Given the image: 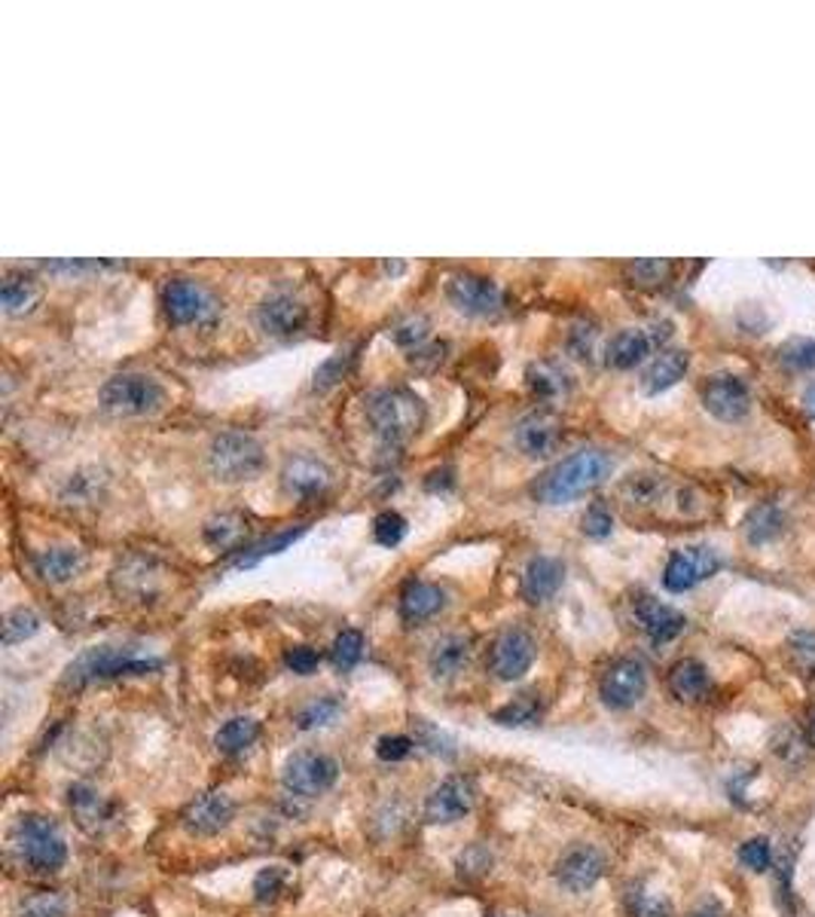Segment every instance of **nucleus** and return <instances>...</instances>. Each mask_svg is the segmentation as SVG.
Returning <instances> with one entry per match:
<instances>
[{
    "mask_svg": "<svg viewBox=\"0 0 815 917\" xmlns=\"http://www.w3.org/2000/svg\"><path fill=\"white\" fill-rule=\"evenodd\" d=\"M611 456L596 447L571 453L562 462H556L535 486V498L540 505H569L574 498L593 493L611 474Z\"/></svg>",
    "mask_w": 815,
    "mask_h": 917,
    "instance_id": "f257e3e1",
    "label": "nucleus"
},
{
    "mask_svg": "<svg viewBox=\"0 0 815 917\" xmlns=\"http://www.w3.org/2000/svg\"><path fill=\"white\" fill-rule=\"evenodd\" d=\"M367 422L382 444L398 447L403 441L422 432L425 425V405L416 391L410 389H382L369 395Z\"/></svg>",
    "mask_w": 815,
    "mask_h": 917,
    "instance_id": "f03ea898",
    "label": "nucleus"
},
{
    "mask_svg": "<svg viewBox=\"0 0 815 917\" xmlns=\"http://www.w3.org/2000/svg\"><path fill=\"white\" fill-rule=\"evenodd\" d=\"M13 850L22 859V866L32 871H59L68 862V844H64L62 829L56 820L40 817V813H25L19 817L13 829Z\"/></svg>",
    "mask_w": 815,
    "mask_h": 917,
    "instance_id": "7ed1b4c3",
    "label": "nucleus"
},
{
    "mask_svg": "<svg viewBox=\"0 0 815 917\" xmlns=\"http://www.w3.org/2000/svg\"><path fill=\"white\" fill-rule=\"evenodd\" d=\"M266 453L247 432H220L208 447V468L220 483H242L260 474Z\"/></svg>",
    "mask_w": 815,
    "mask_h": 917,
    "instance_id": "20e7f679",
    "label": "nucleus"
},
{
    "mask_svg": "<svg viewBox=\"0 0 815 917\" xmlns=\"http://www.w3.org/2000/svg\"><path fill=\"white\" fill-rule=\"evenodd\" d=\"M159 667V661L154 657H138L132 649H117V645H101V649H89L83 652L68 667L64 685H80L95 683V679H113V676H141Z\"/></svg>",
    "mask_w": 815,
    "mask_h": 917,
    "instance_id": "39448f33",
    "label": "nucleus"
},
{
    "mask_svg": "<svg viewBox=\"0 0 815 917\" xmlns=\"http://www.w3.org/2000/svg\"><path fill=\"white\" fill-rule=\"evenodd\" d=\"M166 401L162 386L144 374H120L105 383L101 389V410L113 417H147L156 413Z\"/></svg>",
    "mask_w": 815,
    "mask_h": 917,
    "instance_id": "423d86ee",
    "label": "nucleus"
},
{
    "mask_svg": "<svg viewBox=\"0 0 815 917\" xmlns=\"http://www.w3.org/2000/svg\"><path fill=\"white\" fill-rule=\"evenodd\" d=\"M721 566V554L715 547H708V544L681 547V551H676L669 557L666 569H662V588L669 593H688L696 584H703L706 578L718 576Z\"/></svg>",
    "mask_w": 815,
    "mask_h": 917,
    "instance_id": "0eeeda50",
    "label": "nucleus"
},
{
    "mask_svg": "<svg viewBox=\"0 0 815 917\" xmlns=\"http://www.w3.org/2000/svg\"><path fill=\"white\" fill-rule=\"evenodd\" d=\"M339 777V764L337 759L324 756V752H312V749H303V752H293L284 771H281V783L284 789L293 795H303V798H318L324 795Z\"/></svg>",
    "mask_w": 815,
    "mask_h": 917,
    "instance_id": "6e6552de",
    "label": "nucleus"
},
{
    "mask_svg": "<svg viewBox=\"0 0 815 917\" xmlns=\"http://www.w3.org/2000/svg\"><path fill=\"white\" fill-rule=\"evenodd\" d=\"M538 657V642L523 627H508L495 637L489 649V669L501 683H516L532 669Z\"/></svg>",
    "mask_w": 815,
    "mask_h": 917,
    "instance_id": "1a4fd4ad",
    "label": "nucleus"
},
{
    "mask_svg": "<svg viewBox=\"0 0 815 917\" xmlns=\"http://www.w3.org/2000/svg\"><path fill=\"white\" fill-rule=\"evenodd\" d=\"M477 805V783L467 774H452L425 801V820L431 825H449L464 820Z\"/></svg>",
    "mask_w": 815,
    "mask_h": 917,
    "instance_id": "9d476101",
    "label": "nucleus"
},
{
    "mask_svg": "<svg viewBox=\"0 0 815 917\" xmlns=\"http://www.w3.org/2000/svg\"><path fill=\"white\" fill-rule=\"evenodd\" d=\"M703 407L721 422L745 420L752 410V389L739 374H711L703 383Z\"/></svg>",
    "mask_w": 815,
    "mask_h": 917,
    "instance_id": "9b49d317",
    "label": "nucleus"
},
{
    "mask_svg": "<svg viewBox=\"0 0 815 917\" xmlns=\"http://www.w3.org/2000/svg\"><path fill=\"white\" fill-rule=\"evenodd\" d=\"M647 691V669L635 657H623L605 669L599 683V698L611 710H630Z\"/></svg>",
    "mask_w": 815,
    "mask_h": 917,
    "instance_id": "f8f14e48",
    "label": "nucleus"
},
{
    "mask_svg": "<svg viewBox=\"0 0 815 917\" xmlns=\"http://www.w3.org/2000/svg\"><path fill=\"white\" fill-rule=\"evenodd\" d=\"M605 854L593 844H574L565 854L556 859V884L569 893H586L599 884L605 874Z\"/></svg>",
    "mask_w": 815,
    "mask_h": 917,
    "instance_id": "ddd939ff",
    "label": "nucleus"
},
{
    "mask_svg": "<svg viewBox=\"0 0 815 917\" xmlns=\"http://www.w3.org/2000/svg\"><path fill=\"white\" fill-rule=\"evenodd\" d=\"M449 303L471 318H489L501 310V288L477 273H455L447 285Z\"/></svg>",
    "mask_w": 815,
    "mask_h": 917,
    "instance_id": "4468645a",
    "label": "nucleus"
},
{
    "mask_svg": "<svg viewBox=\"0 0 815 917\" xmlns=\"http://www.w3.org/2000/svg\"><path fill=\"white\" fill-rule=\"evenodd\" d=\"M669 327H672L669 322H662V325L657 327H623L620 334L611 337L608 349H605L608 367H615V371H632V367H638V364L650 355V349H654L657 342L669 340V334H672Z\"/></svg>",
    "mask_w": 815,
    "mask_h": 917,
    "instance_id": "2eb2a0df",
    "label": "nucleus"
},
{
    "mask_svg": "<svg viewBox=\"0 0 815 917\" xmlns=\"http://www.w3.org/2000/svg\"><path fill=\"white\" fill-rule=\"evenodd\" d=\"M235 820V801L227 793H205L181 813V825L196 838H215Z\"/></svg>",
    "mask_w": 815,
    "mask_h": 917,
    "instance_id": "dca6fc26",
    "label": "nucleus"
},
{
    "mask_svg": "<svg viewBox=\"0 0 815 917\" xmlns=\"http://www.w3.org/2000/svg\"><path fill=\"white\" fill-rule=\"evenodd\" d=\"M162 306L174 325H199L215 315V297L193 279H174L162 291Z\"/></svg>",
    "mask_w": 815,
    "mask_h": 917,
    "instance_id": "f3484780",
    "label": "nucleus"
},
{
    "mask_svg": "<svg viewBox=\"0 0 815 917\" xmlns=\"http://www.w3.org/2000/svg\"><path fill=\"white\" fill-rule=\"evenodd\" d=\"M513 441H516L520 453H525L528 459H547L550 453H556L559 441H562V425H559L554 413L535 410V413H525L523 420L516 422Z\"/></svg>",
    "mask_w": 815,
    "mask_h": 917,
    "instance_id": "a211bd4d",
    "label": "nucleus"
},
{
    "mask_svg": "<svg viewBox=\"0 0 815 917\" xmlns=\"http://www.w3.org/2000/svg\"><path fill=\"white\" fill-rule=\"evenodd\" d=\"M306 315L308 312L303 306V300L288 294V291H276L257 306V322L269 337H293L296 330H303Z\"/></svg>",
    "mask_w": 815,
    "mask_h": 917,
    "instance_id": "6ab92c4d",
    "label": "nucleus"
},
{
    "mask_svg": "<svg viewBox=\"0 0 815 917\" xmlns=\"http://www.w3.org/2000/svg\"><path fill=\"white\" fill-rule=\"evenodd\" d=\"M635 622L645 630V637L650 639V642H657V645L672 642V639L681 637V630L688 627V618H684L676 606L662 603L657 596H647V593L635 600Z\"/></svg>",
    "mask_w": 815,
    "mask_h": 917,
    "instance_id": "aec40b11",
    "label": "nucleus"
},
{
    "mask_svg": "<svg viewBox=\"0 0 815 917\" xmlns=\"http://www.w3.org/2000/svg\"><path fill=\"white\" fill-rule=\"evenodd\" d=\"M68 805H71V813L86 835H101L113 823V805L86 783H74L68 789Z\"/></svg>",
    "mask_w": 815,
    "mask_h": 917,
    "instance_id": "412c9836",
    "label": "nucleus"
},
{
    "mask_svg": "<svg viewBox=\"0 0 815 917\" xmlns=\"http://www.w3.org/2000/svg\"><path fill=\"white\" fill-rule=\"evenodd\" d=\"M281 486L296 498H312L330 486V468L315 456H293L281 468Z\"/></svg>",
    "mask_w": 815,
    "mask_h": 917,
    "instance_id": "4be33fe9",
    "label": "nucleus"
},
{
    "mask_svg": "<svg viewBox=\"0 0 815 917\" xmlns=\"http://www.w3.org/2000/svg\"><path fill=\"white\" fill-rule=\"evenodd\" d=\"M562 581H565V566H562V560L544 557V554H540V557H532L523 572L525 603L540 606V603L554 600L556 593H559V588H562Z\"/></svg>",
    "mask_w": 815,
    "mask_h": 917,
    "instance_id": "5701e85b",
    "label": "nucleus"
},
{
    "mask_svg": "<svg viewBox=\"0 0 815 917\" xmlns=\"http://www.w3.org/2000/svg\"><path fill=\"white\" fill-rule=\"evenodd\" d=\"M691 371V355L684 349H662L642 374V391L645 395H660V391L678 386L684 374Z\"/></svg>",
    "mask_w": 815,
    "mask_h": 917,
    "instance_id": "b1692460",
    "label": "nucleus"
},
{
    "mask_svg": "<svg viewBox=\"0 0 815 917\" xmlns=\"http://www.w3.org/2000/svg\"><path fill=\"white\" fill-rule=\"evenodd\" d=\"M443 606H447V593L440 591L437 584H428V581H410L400 593V615H403V622L410 624L428 622Z\"/></svg>",
    "mask_w": 815,
    "mask_h": 917,
    "instance_id": "393cba45",
    "label": "nucleus"
},
{
    "mask_svg": "<svg viewBox=\"0 0 815 917\" xmlns=\"http://www.w3.org/2000/svg\"><path fill=\"white\" fill-rule=\"evenodd\" d=\"M669 691H672V698L681 700V703H700V700H706V695L711 691L708 669L703 667L696 657L678 661L676 667L669 669Z\"/></svg>",
    "mask_w": 815,
    "mask_h": 917,
    "instance_id": "a878e982",
    "label": "nucleus"
},
{
    "mask_svg": "<svg viewBox=\"0 0 815 917\" xmlns=\"http://www.w3.org/2000/svg\"><path fill=\"white\" fill-rule=\"evenodd\" d=\"M86 566L83 551L77 547H47L34 557V569L37 576L49 581V584H64L74 576H80V569Z\"/></svg>",
    "mask_w": 815,
    "mask_h": 917,
    "instance_id": "bb28decb",
    "label": "nucleus"
},
{
    "mask_svg": "<svg viewBox=\"0 0 815 917\" xmlns=\"http://www.w3.org/2000/svg\"><path fill=\"white\" fill-rule=\"evenodd\" d=\"M471 661V639L462 634H449L434 642L431 654H428V667L437 679H449L455 673H462Z\"/></svg>",
    "mask_w": 815,
    "mask_h": 917,
    "instance_id": "cd10ccee",
    "label": "nucleus"
},
{
    "mask_svg": "<svg viewBox=\"0 0 815 917\" xmlns=\"http://www.w3.org/2000/svg\"><path fill=\"white\" fill-rule=\"evenodd\" d=\"M784 529V514L779 505H773V502H764V505H754L752 511L745 514V520H742V532H745V539H749V544H754V547H761V544H769L773 539H779Z\"/></svg>",
    "mask_w": 815,
    "mask_h": 917,
    "instance_id": "c85d7f7f",
    "label": "nucleus"
},
{
    "mask_svg": "<svg viewBox=\"0 0 815 917\" xmlns=\"http://www.w3.org/2000/svg\"><path fill=\"white\" fill-rule=\"evenodd\" d=\"M525 379H528V389H532V395L540 398V401H559V398H565V395L571 391L569 374H565L559 364H550V361L528 364Z\"/></svg>",
    "mask_w": 815,
    "mask_h": 917,
    "instance_id": "c756f323",
    "label": "nucleus"
},
{
    "mask_svg": "<svg viewBox=\"0 0 815 917\" xmlns=\"http://www.w3.org/2000/svg\"><path fill=\"white\" fill-rule=\"evenodd\" d=\"M257 737H260V722L251 719V715H235L215 734V747L232 756V752H242V749L251 747Z\"/></svg>",
    "mask_w": 815,
    "mask_h": 917,
    "instance_id": "7c9ffc66",
    "label": "nucleus"
},
{
    "mask_svg": "<svg viewBox=\"0 0 815 917\" xmlns=\"http://www.w3.org/2000/svg\"><path fill=\"white\" fill-rule=\"evenodd\" d=\"M306 532V527H291V529H281V532H276V535H269V539H263V542H254L251 547H245L239 557H235V566L239 569H251V566H257L260 560H266V557H272V554H281V551H288L300 535Z\"/></svg>",
    "mask_w": 815,
    "mask_h": 917,
    "instance_id": "2f4dec72",
    "label": "nucleus"
},
{
    "mask_svg": "<svg viewBox=\"0 0 815 917\" xmlns=\"http://www.w3.org/2000/svg\"><path fill=\"white\" fill-rule=\"evenodd\" d=\"M544 713V703H540V695L535 691H525V695H516V698L504 703L501 710H495V722L498 725H508V728H523V725H535Z\"/></svg>",
    "mask_w": 815,
    "mask_h": 917,
    "instance_id": "473e14b6",
    "label": "nucleus"
},
{
    "mask_svg": "<svg viewBox=\"0 0 815 917\" xmlns=\"http://www.w3.org/2000/svg\"><path fill=\"white\" fill-rule=\"evenodd\" d=\"M205 542L211 544V547H235V544L242 542V535H245V517L242 514H217V517H211L208 523H205Z\"/></svg>",
    "mask_w": 815,
    "mask_h": 917,
    "instance_id": "72a5a7b5",
    "label": "nucleus"
},
{
    "mask_svg": "<svg viewBox=\"0 0 815 917\" xmlns=\"http://www.w3.org/2000/svg\"><path fill=\"white\" fill-rule=\"evenodd\" d=\"M779 364L784 371L791 374H806V371H815V337H794L779 346Z\"/></svg>",
    "mask_w": 815,
    "mask_h": 917,
    "instance_id": "f704fd0d",
    "label": "nucleus"
},
{
    "mask_svg": "<svg viewBox=\"0 0 815 917\" xmlns=\"http://www.w3.org/2000/svg\"><path fill=\"white\" fill-rule=\"evenodd\" d=\"M788 661L803 679H815V630H794L788 637Z\"/></svg>",
    "mask_w": 815,
    "mask_h": 917,
    "instance_id": "c9c22d12",
    "label": "nucleus"
},
{
    "mask_svg": "<svg viewBox=\"0 0 815 917\" xmlns=\"http://www.w3.org/2000/svg\"><path fill=\"white\" fill-rule=\"evenodd\" d=\"M37 630H40V615H37L34 608L19 606L13 608V612H7V618H3V642H7V645L25 642V639H32Z\"/></svg>",
    "mask_w": 815,
    "mask_h": 917,
    "instance_id": "e433bc0d",
    "label": "nucleus"
},
{
    "mask_svg": "<svg viewBox=\"0 0 815 917\" xmlns=\"http://www.w3.org/2000/svg\"><path fill=\"white\" fill-rule=\"evenodd\" d=\"M0 303H3V310L10 312V315L28 312L37 303V288L28 279H13L10 276V279L3 281V288H0Z\"/></svg>",
    "mask_w": 815,
    "mask_h": 917,
    "instance_id": "4c0bfd02",
    "label": "nucleus"
},
{
    "mask_svg": "<svg viewBox=\"0 0 815 917\" xmlns=\"http://www.w3.org/2000/svg\"><path fill=\"white\" fill-rule=\"evenodd\" d=\"M669 273H672V264H669V261H657V257L632 261V264L627 266V276H630L632 285H638V288H660L662 281H669Z\"/></svg>",
    "mask_w": 815,
    "mask_h": 917,
    "instance_id": "58836bf2",
    "label": "nucleus"
},
{
    "mask_svg": "<svg viewBox=\"0 0 815 917\" xmlns=\"http://www.w3.org/2000/svg\"><path fill=\"white\" fill-rule=\"evenodd\" d=\"M101 474L98 471H77L71 474V481L64 483L62 498L68 505H86V502H95L98 490H101Z\"/></svg>",
    "mask_w": 815,
    "mask_h": 917,
    "instance_id": "ea45409f",
    "label": "nucleus"
},
{
    "mask_svg": "<svg viewBox=\"0 0 815 917\" xmlns=\"http://www.w3.org/2000/svg\"><path fill=\"white\" fill-rule=\"evenodd\" d=\"M16 917H68V902L59 893H34L19 902Z\"/></svg>",
    "mask_w": 815,
    "mask_h": 917,
    "instance_id": "a19ab883",
    "label": "nucleus"
},
{
    "mask_svg": "<svg viewBox=\"0 0 815 917\" xmlns=\"http://www.w3.org/2000/svg\"><path fill=\"white\" fill-rule=\"evenodd\" d=\"M337 715H339V700L318 698V700H312L308 707H303V710L296 713V728H300V731L321 728V725H330V722H333Z\"/></svg>",
    "mask_w": 815,
    "mask_h": 917,
    "instance_id": "79ce46f5",
    "label": "nucleus"
},
{
    "mask_svg": "<svg viewBox=\"0 0 815 917\" xmlns=\"http://www.w3.org/2000/svg\"><path fill=\"white\" fill-rule=\"evenodd\" d=\"M364 654V637L361 630H342L337 639H333V649H330V657L339 669H352Z\"/></svg>",
    "mask_w": 815,
    "mask_h": 917,
    "instance_id": "37998d69",
    "label": "nucleus"
},
{
    "mask_svg": "<svg viewBox=\"0 0 815 917\" xmlns=\"http://www.w3.org/2000/svg\"><path fill=\"white\" fill-rule=\"evenodd\" d=\"M406 535V520L398 511H382L373 520V539L382 547H398Z\"/></svg>",
    "mask_w": 815,
    "mask_h": 917,
    "instance_id": "c03bdc74",
    "label": "nucleus"
},
{
    "mask_svg": "<svg viewBox=\"0 0 815 917\" xmlns=\"http://www.w3.org/2000/svg\"><path fill=\"white\" fill-rule=\"evenodd\" d=\"M630 912L632 917H672V902L647 890H632Z\"/></svg>",
    "mask_w": 815,
    "mask_h": 917,
    "instance_id": "a18cd8bd",
    "label": "nucleus"
},
{
    "mask_svg": "<svg viewBox=\"0 0 815 917\" xmlns=\"http://www.w3.org/2000/svg\"><path fill=\"white\" fill-rule=\"evenodd\" d=\"M489 871H492V854H489L486 847L474 844V847H467V850L459 856V874L467 878V881H474V878H486Z\"/></svg>",
    "mask_w": 815,
    "mask_h": 917,
    "instance_id": "49530a36",
    "label": "nucleus"
},
{
    "mask_svg": "<svg viewBox=\"0 0 815 917\" xmlns=\"http://www.w3.org/2000/svg\"><path fill=\"white\" fill-rule=\"evenodd\" d=\"M739 862L752 871H767L773 866V844L767 838H752L739 847Z\"/></svg>",
    "mask_w": 815,
    "mask_h": 917,
    "instance_id": "de8ad7c7",
    "label": "nucleus"
},
{
    "mask_svg": "<svg viewBox=\"0 0 815 917\" xmlns=\"http://www.w3.org/2000/svg\"><path fill=\"white\" fill-rule=\"evenodd\" d=\"M581 529H584V535H589V539H608L611 529H615V517H611V511H608L601 502H596V505L586 508Z\"/></svg>",
    "mask_w": 815,
    "mask_h": 917,
    "instance_id": "09e8293b",
    "label": "nucleus"
},
{
    "mask_svg": "<svg viewBox=\"0 0 815 917\" xmlns=\"http://www.w3.org/2000/svg\"><path fill=\"white\" fill-rule=\"evenodd\" d=\"M413 747H416V740L406 737V734H385L382 740L376 744V756L382 762H403L413 752Z\"/></svg>",
    "mask_w": 815,
    "mask_h": 917,
    "instance_id": "8fccbe9b",
    "label": "nucleus"
},
{
    "mask_svg": "<svg viewBox=\"0 0 815 917\" xmlns=\"http://www.w3.org/2000/svg\"><path fill=\"white\" fill-rule=\"evenodd\" d=\"M391 337H394V342H400V346H418V342L428 337V318H422V315H406L403 322H398V325L391 327Z\"/></svg>",
    "mask_w": 815,
    "mask_h": 917,
    "instance_id": "3c124183",
    "label": "nucleus"
},
{
    "mask_svg": "<svg viewBox=\"0 0 815 917\" xmlns=\"http://www.w3.org/2000/svg\"><path fill=\"white\" fill-rule=\"evenodd\" d=\"M318 652L315 649H308V645H293V649H288V654H284V664H288V669H293L296 676H312L315 669H318Z\"/></svg>",
    "mask_w": 815,
    "mask_h": 917,
    "instance_id": "603ef678",
    "label": "nucleus"
},
{
    "mask_svg": "<svg viewBox=\"0 0 815 917\" xmlns=\"http://www.w3.org/2000/svg\"><path fill=\"white\" fill-rule=\"evenodd\" d=\"M284 881H288V874H284V869H263L260 874H257V881H254V893H257V900L260 902H269L276 900L278 893H281V886H284Z\"/></svg>",
    "mask_w": 815,
    "mask_h": 917,
    "instance_id": "864d4df0",
    "label": "nucleus"
},
{
    "mask_svg": "<svg viewBox=\"0 0 815 917\" xmlns=\"http://www.w3.org/2000/svg\"><path fill=\"white\" fill-rule=\"evenodd\" d=\"M352 361V355L349 352H337V355L330 358L327 364H321L318 367V374H315V389H327V386H333L339 376H342V371H345V364Z\"/></svg>",
    "mask_w": 815,
    "mask_h": 917,
    "instance_id": "5fc2aeb1",
    "label": "nucleus"
},
{
    "mask_svg": "<svg viewBox=\"0 0 815 917\" xmlns=\"http://www.w3.org/2000/svg\"><path fill=\"white\" fill-rule=\"evenodd\" d=\"M593 342H596V330H593V327L581 325L571 330L569 349L574 352V358H589V352H593Z\"/></svg>",
    "mask_w": 815,
    "mask_h": 917,
    "instance_id": "6e6d98bb",
    "label": "nucleus"
},
{
    "mask_svg": "<svg viewBox=\"0 0 815 917\" xmlns=\"http://www.w3.org/2000/svg\"><path fill=\"white\" fill-rule=\"evenodd\" d=\"M800 405H803V413H806V417L815 422V383H810V386L803 389V398H800Z\"/></svg>",
    "mask_w": 815,
    "mask_h": 917,
    "instance_id": "4d7b16f0",
    "label": "nucleus"
},
{
    "mask_svg": "<svg viewBox=\"0 0 815 917\" xmlns=\"http://www.w3.org/2000/svg\"><path fill=\"white\" fill-rule=\"evenodd\" d=\"M385 269H388V273H400V269H403V264H385Z\"/></svg>",
    "mask_w": 815,
    "mask_h": 917,
    "instance_id": "13d9d810",
    "label": "nucleus"
},
{
    "mask_svg": "<svg viewBox=\"0 0 815 917\" xmlns=\"http://www.w3.org/2000/svg\"><path fill=\"white\" fill-rule=\"evenodd\" d=\"M810 731H813V737H815V707L810 710Z\"/></svg>",
    "mask_w": 815,
    "mask_h": 917,
    "instance_id": "bf43d9fd",
    "label": "nucleus"
},
{
    "mask_svg": "<svg viewBox=\"0 0 815 917\" xmlns=\"http://www.w3.org/2000/svg\"><path fill=\"white\" fill-rule=\"evenodd\" d=\"M489 917H492V915H489Z\"/></svg>",
    "mask_w": 815,
    "mask_h": 917,
    "instance_id": "052dcab7",
    "label": "nucleus"
}]
</instances>
